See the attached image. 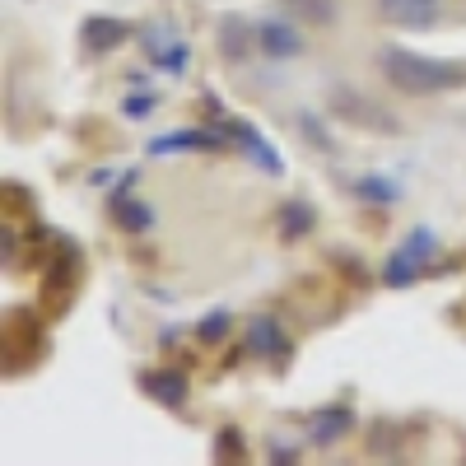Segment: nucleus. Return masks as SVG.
<instances>
[{"label": "nucleus", "instance_id": "obj_11", "mask_svg": "<svg viewBox=\"0 0 466 466\" xmlns=\"http://www.w3.org/2000/svg\"><path fill=\"white\" fill-rule=\"evenodd\" d=\"M313 224H318V215H313V206H308V201H285V206H280V238H285V243L308 238V233H313Z\"/></svg>", "mask_w": 466, "mask_h": 466}, {"label": "nucleus", "instance_id": "obj_4", "mask_svg": "<svg viewBox=\"0 0 466 466\" xmlns=\"http://www.w3.org/2000/svg\"><path fill=\"white\" fill-rule=\"evenodd\" d=\"M257 52H261V56H276V61H289V56L303 52V37H299V28L285 24V19H261V24H257Z\"/></svg>", "mask_w": 466, "mask_h": 466}, {"label": "nucleus", "instance_id": "obj_16", "mask_svg": "<svg viewBox=\"0 0 466 466\" xmlns=\"http://www.w3.org/2000/svg\"><path fill=\"white\" fill-rule=\"evenodd\" d=\"M434 248H439V238H434V228H415L410 238L401 243V252H406L410 261H420V266H424V261L434 257Z\"/></svg>", "mask_w": 466, "mask_h": 466}, {"label": "nucleus", "instance_id": "obj_13", "mask_svg": "<svg viewBox=\"0 0 466 466\" xmlns=\"http://www.w3.org/2000/svg\"><path fill=\"white\" fill-rule=\"evenodd\" d=\"M415 280H420V261H410L406 252H392V257H387V266H382V285L406 289V285H415Z\"/></svg>", "mask_w": 466, "mask_h": 466}, {"label": "nucleus", "instance_id": "obj_6", "mask_svg": "<svg viewBox=\"0 0 466 466\" xmlns=\"http://www.w3.org/2000/svg\"><path fill=\"white\" fill-rule=\"evenodd\" d=\"M131 37V28L122 24V19H107V15H94V19H85V28H80V43H85V52L89 56H103V52H116Z\"/></svg>", "mask_w": 466, "mask_h": 466}, {"label": "nucleus", "instance_id": "obj_14", "mask_svg": "<svg viewBox=\"0 0 466 466\" xmlns=\"http://www.w3.org/2000/svg\"><path fill=\"white\" fill-rule=\"evenodd\" d=\"M355 197L360 201H378V206H392L401 191H397V182H387V177H355Z\"/></svg>", "mask_w": 466, "mask_h": 466}, {"label": "nucleus", "instance_id": "obj_10", "mask_svg": "<svg viewBox=\"0 0 466 466\" xmlns=\"http://www.w3.org/2000/svg\"><path fill=\"white\" fill-rule=\"evenodd\" d=\"M107 210H112L116 228H127V233H149L154 228V210L145 201H136V197H112Z\"/></svg>", "mask_w": 466, "mask_h": 466}, {"label": "nucleus", "instance_id": "obj_8", "mask_svg": "<svg viewBox=\"0 0 466 466\" xmlns=\"http://www.w3.org/2000/svg\"><path fill=\"white\" fill-rule=\"evenodd\" d=\"M350 430H355V410L350 406H327L313 415V443L318 448H331L336 439H345Z\"/></svg>", "mask_w": 466, "mask_h": 466}, {"label": "nucleus", "instance_id": "obj_18", "mask_svg": "<svg viewBox=\"0 0 466 466\" xmlns=\"http://www.w3.org/2000/svg\"><path fill=\"white\" fill-rule=\"evenodd\" d=\"M154 103H159V98H154V94H140V98H127V116H136V122H140V116H145V112H154Z\"/></svg>", "mask_w": 466, "mask_h": 466}, {"label": "nucleus", "instance_id": "obj_3", "mask_svg": "<svg viewBox=\"0 0 466 466\" xmlns=\"http://www.w3.org/2000/svg\"><path fill=\"white\" fill-rule=\"evenodd\" d=\"M439 5L443 0H378V15H382V24H392V28L420 33V28L439 24Z\"/></svg>", "mask_w": 466, "mask_h": 466}, {"label": "nucleus", "instance_id": "obj_12", "mask_svg": "<svg viewBox=\"0 0 466 466\" xmlns=\"http://www.w3.org/2000/svg\"><path fill=\"white\" fill-rule=\"evenodd\" d=\"M248 47H257V28H248L243 19H224V28H219V56L238 61V56H248Z\"/></svg>", "mask_w": 466, "mask_h": 466}, {"label": "nucleus", "instance_id": "obj_20", "mask_svg": "<svg viewBox=\"0 0 466 466\" xmlns=\"http://www.w3.org/2000/svg\"><path fill=\"white\" fill-rule=\"evenodd\" d=\"M270 461H299V452L294 448H276V452H270Z\"/></svg>", "mask_w": 466, "mask_h": 466}, {"label": "nucleus", "instance_id": "obj_7", "mask_svg": "<svg viewBox=\"0 0 466 466\" xmlns=\"http://www.w3.org/2000/svg\"><path fill=\"white\" fill-rule=\"evenodd\" d=\"M248 345H252V355H261V360H285L289 355V336L280 331L276 318H257L248 327Z\"/></svg>", "mask_w": 466, "mask_h": 466}, {"label": "nucleus", "instance_id": "obj_1", "mask_svg": "<svg viewBox=\"0 0 466 466\" xmlns=\"http://www.w3.org/2000/svg\"><path fill=\"white\" fill-rule=\"evenodd\" d=\"M378 66H382V80L397 94H410V98H430V94H448V89L466 85V66L424 56V52H410V47H387L378 56Z\"/></svg>", "mask_w": 466, "mask_h": 466}, {"label": "nucleus", "instance_id": "obj_15", "mask_svg": "<svg viewBox=\"0 0 466 466\" xmlns=\"http://www.w3.org/2000/svg\"><path fill=\"white\" fill-rule=\"evenodd\" d=\"M191 145H201V149H215L219 140L206 136V131H177V136H164V140H154L149 154H168V149H191Z\"/></svg>", "mask_w": 466, "mask_h": 466}, {"label": "nucleus", "instance_id": "obj_2", "mask_svg": "<svg viewBox=\"0 0 466 466\" xmlns=\"http://www.w3.org/2000/svg\"><path fill=\"white\" fill-rule=\"evenodd\" d=\"M331 112L336 116H345V122H355V127H364V131H382V136H401V122L387 107H378V103H364L360 94H331Z\"/></svg>", "mask_w": 466, "mask_h": 466}, {"label": "nucleus", "instance_id": "obj_9", "mask_svg": "<svg viewBox=\"0 0 466 466\" xmlns=\"http://www.w3.org/2000/svg\"><path fill=\"white\" fill-rule=\"evenodd\" d=\"M228 131H233V140H238V145L252 154V164H261L270 177H280V173H285V164L276 159V149H270V140H261L248 122H228Z\"/></svg>", "mask_w": 466, "mask_h": 466}, {"label": "nucleus", "instance_id": "obj_5", "mask_svg": "<svg viewBox=\"0 0 466 466\" xmlns=\"http://www.w3.org/2000/svg\"><path fill=\"white\" fill-rule=\"evenodd\" d=\"M140 392L149 401L177 410V406H187V373H177V369H149V373H140Z\"/></svg>", "mask_w": 466, "mask_h": 466}, {"label": "nucleus", "instance_id": "obj_19", "mask_svg": "<svg viewBox=\"0 0 466 466\" xmlns=\"http://www.w3.org/2000/svg\"><path fill=\"white\" fill-rule=\"evenodd\" d=\"M289 5H303L308 15H318V19H331V10H322L327 0H289Z\"/></svg>", "mask_w": 466, "mask_h": 466}, {"label": "nucleus", "instance_id": "obj_17", "mask_svg": "<svg viewBox=\"0 0 466 466\" xmlns=\"http://www.w3.org/2000/svg\"><path fill=\"white\" fill-rule=\"evenodd\" d=\"M224 331H228V313H210V318H206V322L197 327V336H201L206 345H215V340H219Z\"/></svg>", "mask_w": 466, "mask_h": 466}]
</instances>
